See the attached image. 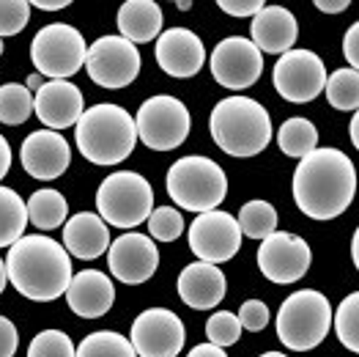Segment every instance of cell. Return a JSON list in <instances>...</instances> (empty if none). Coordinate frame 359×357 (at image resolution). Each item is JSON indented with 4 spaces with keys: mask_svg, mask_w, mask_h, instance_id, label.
Returning a JSON list of instances; mask_svg holds the SVG:
<instances>
[{
    "mask_svg": "<svg viewBox=\"0 0 359 357\" xmlns=\"http://www.w3.org/2000/svg\"><path fill=\"white\" fill-rule=\"evenodd\" d=\"M357 171L340 149H316L294 171V201L310 220H334L351 207Z\"/></svg>",
    "mask_w": 359,
    "mask_h": 357,
    "instance_id": "1",
    "label": "cell"
},
{
    "mask_svg": "<svg viewBox=\"0 0 359 357\" xmlns=\"http://www.w3.org/2000/svg\"><path fill=\"white\" fill-rule=\"evenodd\" d=\"M6 275L11 286L33 302H53L66 294L72 283V256L50 237H20L6 256Z\"/></svg>",
    "mask_w": 359,
    "mask_h": 357,
    "instance_id": "2",
    "label": "cell"
},
{
    "mask_svg": "<svg viewBox=\"0 0 359 357\" xmlns=\"http://www.w3.org/2000/svg\"><path fill=\"white\" fill-rule=\"evenodd\" d=\"M211 138L231 157H255L269 146V110L250 96H225L209 116Z\"/></svg>",
    "mask_w": 359,
    "mask_h": 357,
    "instance_id": "3",
    "label": "cell"
},
{
    "mask_svg": "<svg viewBox=\"0 0 359 357\" xmlns=\"http://www.w3.org/2000/svg\"><path fill=\"white\" fill-rule=\"evenodd\" d=\"M74 141L93 165H118L137 146L135 119L121 105H93L74 124Z\"/></svg>",
    "mask_w": 359,
    "mask_h": 357,
    "instance_id": "4",
    "label": "cell"
},
{
    "mask_svg": "<svg viewBox=\"0 0 359 357\" xmlns=\"http://www.w3.org/2000/svg\"><path fill=\"white\" fill-rule=\"evenodd\" d=\"M168 195L173 198V204L187 212H211L217 209L225 195H228V176L225 171L209 160V157H201V154H189V157H181L170 165L168 176Z\"/></svg>",
    "mask_w": 359,
    "mask_h": 357,
    "instance_id": "5",
    "label": "cell"
},
{
    "mask_svg": "<svg viewBox=\"0 0 359 357\" xmlns=\"http://www.w3.org/2000/svg\"><path fill=\"white\" fill-rule=\"evenodd\" d=\"M332 327V305L327 294L316 289H302L283 299L277 311V338L294 349L310 352L316 349Z\"/></svg>",
    "mask_w": 359,
    "mask_h": 357,
    "instance_id": "6",
    "label": "cell"
},
{
    "mask_svg": "<svg viewBox=\"0 0 359 357\" xmlns=\"http://www.w3.org/2000/svg\"><path fill=\"white\" fill-rule=\"evenodd\" d=\"M154 207V187L135 171H116L96 190L99 217L113 228H137Z\"/></svg>",
    "mask_w": 359,
    "mask_h": 357,
    "instance_id": "7",
    "label": "cell"
},
{
    "mask_svg": "<svg viewBox=\"0 0 359 357\" xmlns=\"http://www.w3.org/2000/svg\"><path fill=\"white\" fill-rule=\"evenodd\" d=\"M86 39L83 33L66 22L44 25L30 41V60L41 77L50 80H69L86 66Z\"/></svg>",
    "mask_w": 359,
    "mask_h": 357,
    "instance_id": "8",
    "label": "cell"
},
{
    "mask_svg": "<svg viewBox=\"0 0 359 357\" xmlns=\"http://www.w3.org/2000/svg\"><path fill=\"white\" fill-rule=\"evenodd\" d=\"M189 110L187 105L170 96V93H156L146 99L135 116L137 141H143L154 151H173L189 135Z\"/></svg>",
    "mask_w": 359,
    "mask_h": 357,
    "instance_id": "9",
    "label": "cell"
},
{
    "mask_svg": "<svg viewBox=\"0 0 359 357\" xmlns=\"http://www.w3.org/2000/svg\"><path fill=\"white\" fill-rule=\"evenodd\" d=\"M140 66H143V60H140L137 47L121 36L96 39L88 47V56H86L88 77L96 86L110 91L126 89L140 74Z\"/></svg>",
    "mask_w": 359,
    "mask_h": 357,
    "instance_id": "10",
    "label": "cell"
},
{
    "mask_svg": "<svg viewBox=\"0 0 359 357\" xmlns=\"http://www.w3.org/2000/svg\"><path fill=\"white\" fill-rule=\"evenodd\" d=\"M271 80L283 99L304 105L321 96L327 86V66L313 50H288L274 63Z\"/></svg>",
    "mask_w": 359,
    "mask_h": 357,
    "instance_id": "11",
    "label": "cell"
},
{
    "mask_svg": "<svg viewBox=\"0 0 359 357\" xmlns=\"http://www.w3.org/2000/svg\"><path fill=\"white\" fill-rule=\"evenodd\" d=\"M189 250L206 264L231 261L241 250V231L236 217L219 209L198 214L195 223L189 226Z\"/></svg>",
    "mask_w": 359,
    "mask_h": 357,
    "instance_id": "12",
    "label": "cell"
},
{
    "mask_svg": "<svg viewBox=\"0 0 359 357\" xmlns=\"http://www.w3.org/2000/svg\"><path fill=\"white\" fill-rule=\"evenodd\" d=\"M261 72H264V56L250 39L228 36L211 53V74L222 89H250L258 83Z\"/></svg>",
    "mask_w": 359,
    "mask_h": 357,
    "instance_id": "13",
    "label": "cell"
},
{
    "mask_svg": "<svg viewBox=\"0 0 359 357\" xmlns=\"http://www.w3.org/2000/svg\"><path fill=\"white\" fill-rule=\"evenodd\" d=\"M184 322L168 308H149L132 325V349L137 357H176L184 349Z\"/></svg>",
    "mask_w": 359,
    "mask_h": 357,
    "instance_id": "14",
    "label": "cell"
},
{
    "mask_svg": "<svg viewBox=\"0 0 359 357\" xmlns=\"http://www.w3.org/2000/svg\"><path fill=\"white\" fill-rule=\"evenodd\" d=\"M310 264H313L310 245L297 234L274 231L266 239H261L258 267L271 283H297L307 275Z\"/></svg>",
    "mask_w": 359,
    "mask_h": 357,
    "instance_id": "15",
    "label": "cell"
},
{
    "mask_svg": "<svg viewBox=\"0 0 359 357\" xmlns=\"http://www.w3.org/2000/svg\"><path fill=\"white\" fill-rule=\"evenodd\" d=\"M107 267L116 280L126 286H140L159 267V250L151 237L129 231L107 247Z\"/></svg>",
    "mask_w": 359,
    "mask_h": 357,
    "instance_id": "16",
    "label": "cell"
},
{
    "mask_svg": "<svg viewBox=\"0 0 359 357\" xmlns=\"http://www.w3.org/2000/svg\"><path fill=\"white\" fill-rule=\"evenodd\" d=\"M156 63L170 77H195L206 63V47L195 30H162L156 39Z\"/></svg>",
    "mask_w": 359,
    "mask_h": 357,
    "instance_id": "17",
    "label": "cell"
},
{
    "mask_svg": "<svg viewBox=\"0 0 359 357\" xmlns=\"http://www.w3.org/2000/svg\"><path fill=\"white\" fill-rule=\"evenodd\" d=\"M22 168L39 181H53L66 174L69 162H72V149L63 141V135L53 129H36L22 141L20 149Z\"/></svg>",
    "mask_w": 359,
    "mask_h": 357,
    "instance_id": "18",
    "label": "cell"
},
{
    "mask_svg": "<svg viewBox=\"0 0 359 357\" xmlns=\"http://www.w3.org/2000/svg\"><path fill=\"white\" fill-rule=\"evenodd\" d=\"M33 113L53 132L74 126L86 113L83 91L69 80H50L33 93Z\"/></svg>",
    "mask_w": 359,
    "mask_h": 357,
    "instance_id": "19",
    "label": "cell"
},
{
    "mask_svg": "<svg viewBox=\"0 0 359 357\" xmlns=\"http://www.w3.org/2000/svg\"><path fill=\"white\" fill-rule=\"evenodd\" d=\"M66 302L83 319H102L116 302L113 280L102 269H83L72 275V283L66 289Z\"/></svg>",
    "mask_w": 359,
    "mask_h": 357,
    "instance_id": "20",
    "label": "cell"
},
{
    "mask_svg": "<svg viewBox=\"0 0 359 357\" xmlns=\"http://www.w3.org/2000/svg\"><path fill=\"white\" fill-rule=\"evenodd\" d=\"M250 41L264 53H274V56H283L288 50H294L297 44V36H299V25H297V17L283 8V6H264L255 17H252V25H250Z\"/></svg>",
    "mask_w": 359,
    "mask_h": 357,
    "instance_id": "21",
    "label": "cell"
},
{
    "mask_svg": "<svg viewBox=\"0 0 359 357\" xmlns=\"http://www.w3.org/2000/svg\"><path fill=\"white\" fill-rule=\"evenodd\" d=\"M228 292V280L217 264L195 261L181 269L179 275V297L192 311H211L217 308Z\"/></svg>",
    "mask_w": 359,
    "mask_h": 357,
    "instance_id": "22",
    "label": "cell"
},
{
    "mask_svg": "<svg viewBox=\"0 0 359 357\" xmlns=\"http://www.w3.org/2000/svg\"><path fill=\"white\" fill-rule=\"evenodd\" d=\"M63 247L74 259L93 261L110 247V228L99 214L80 212V214L69 217L63 226Z\"/></svg>",
    "mask_w": 359,
    "mask_h": 357,
    "instance_id": "23",
    "label": "cell"
},
{
    "mask_svg": "<svg viewBox=\"0 0 359 357\" xmlns=\"http://www.w3.org/2000/svg\"><path fill=\"white\" fill-rule=\"evenodd\" d=\"M162 25H165L162 8H159L154 0H126L118 8L121 39L132 41L135 47L159 39Z\"/></svg>",
    "mask_w": 359,
    "mask_h": 357,
    "instance_id": "24",
    "label": "cell"
},
{
    "mask_svg": "<svg viewBox=\"0 0 359 357\" xmlns=\"http://www.w3.org/2000/svg\"><path fill=\"white\" fill-rule=\"evenodd\" d=\"M25 209H28V220L36 226V228H41V231L60 228L63 220H66V214H69L66 198L60 195L58 190H53V187L36 190V193L28 198Z\"/></svg>",
    "mask_w": 359,
    "mask_h": 357,
    "instance_id": "25",
    "label": "cell"
},
{
    "mask_svg": "<svg viewBox=\"0 0 359 357\" xmlns=\"http://www.w3.org/2000/svg\"><path fill=\"white\" fill-rule=\"evenodd\" d=\"M277 146L285 157L302 160L310 151L318 149V129L313 121L294 116V119L283 121V126L277 129Z\"/></svg>",
    "mask_w": 359,
    "mask_h": 357,
    "instance_id": "26",
    "label": "cell"
},
{
    "mask_svg": "<svg viewBox=\"0 0 359 357\" xmlns=\"http://www.w3.org/2000/svg\"><path fill=\"white\" fill-rule=\"evenodd\" d=\"M28 226V209L20 193L0 184V247H11L25 234Z\"/></svg>",
    "mask_w": 359,
    "mask_h": 357,
    "instance_id": "27",
    "label": "cell"
},
{
    "mask_svg": "<svg viewBox=\"0 0 359 357\" xmlns=\"http://www.w3.org/2000/svg\"><path fill=\"white\" fill-rule=\"evenodd\" d=\"M74 357H137L129 338L113 330H99L83 338L80 346H74Z\"/></svg>",
    "mask_w": 359,
    "mask_h": 357,
    "instance_id": "28",
    "label": "cell"
},
{
    "mask_svg": "<svg viewBox=\"0 0 359 357\" xmlns=\"http://www.w3.org/2000/svg\"><path fill=\"white\" fill-rule=\"evenodd\" d=\"M327 99L334 110L357 113L359 108V72L357 69H337L327 77Z\"/></svg>",
    "mask_w": 359,
    "mask_h": 357,
    "instance_id": "29",
    "label": "cell"
},
{
    "mask_svg": "<svg viewBox=\"0 0 359 357\" xmlns=\"http://www.w3.org/2000/svg\"><path fill=\"white\" fill-rule=\"evenodd\" d=\"M239 231L241 237L266 239L277 231V212L269 201H247L239 212Z\"/></svg>",
    "mask_w": 359,
    "mask_h": 357,
    "instance_id": "30",
    "label": "cell"
},
{
    "mask_svg": "<svg viewBox=\"0 0 359 357\" xmlns=\"http://www.w3.org/2000/svg\"><path fill=\"white\" fill-rule=\"evenodd\" d=\"M33 113V93L20 83L0 86V121L8 126L25 124Z\"/></svg>",
    "mask_w": 359,
    "mask_h": 357,
    "instance_id": "31",
    "label": "cell"
},
{
    "mask_svg": "<svg viewBox=\"0 0 359 357\" xmlns=\"http://www.w3.org/2000/svg\"><path fill=\"white\" fill-rule=\"evenodd\" d=\"M334 332L340 338V344L348 352H359V294H348L337 305V313H332Z\"/></svg>",
    "mask_w": 359,
    "mask_h": 357,
    "instance_id": "32",
    "label": "cell"
},
{
    "mask_svg": "<svg viewBox=\"0 0 359 357\" xmlns=\"http://www.w3.org/2000/svg\"><path fill=\"white\" fill-rule=\"evenodd\" d=\"M149 231L156 242H176L184 234V217L179 209L173 207H156L149 214Z\"/></svg>",
    "mask_w": 359,
    "mask_h": 357,
    "instance_id": "33",
    "label": "cell"
},
{
    "mask_svg": "<svg viewBox=\"0 0 359 357\" xmlns=\"http://www.w3.org/2000/svg\"><path fill=\"white\" fill-rule=\"evenodd\" d=\"M28 357H74V344L60 330H41L30 341Z\"/></svg>",
    "mask_w": 359,
    "mask_h": 357,
    "instance_id": "34",
    "label": "cell"
},
{
    "mask_svg": "<svg viewBox=\"0 0 359 357\" xmlns=\"http://www.w3.org/2000/svg\"><path fill=\"white\" fill-rule=\"evenodd\" d=\"M206 338H209V344L222 346V349L225 346H233L241 338V325L239 319H236V313L217 311L214 316H209V322H206Z\"/></svg>",
    "mask_w": 359,
    "mask_h": 357,
    "instance_id": "35",
    "label": "cell"
},
{
    "mask_svg": "<svg viewBox=\"0 0 359 357\" xmlns=\"http://www.w3.org/2000/svg\"><path fill=\"white\" fill-rule=\"evenodd\" d=\"M30 3L28 0H0V39L17 36L28 25Z\"/></svg>",
    "mask_w": 359,
    "mask_h": 357,
    "instance_id": "36",
    "label": "cell"
},
{
    "mask_svg": "<svg viewBox=\"0 0 359 357\" xmlns=\"http://www.w3.org/2000/svg\"><path fill=\"white\" fill-rule=\"evenodd\" d=\"M239 325L241 330H250V332H261V330L269 325V308L266 302L261 299H247L239 308Z\"/></svg>",
    "mask_w": 359,
    "mask_h": 357,
    "instance_id": "37",
    "label": "cell"
},
{
    "mask_svg": "<svg viewBox=\"0 0 359 357\" xmlns=\"http://www.w3.org/2000/svg\"><path fill=\"white\" fill-rule=\"evenodd\" d=\"M217 6L231 17H255L264 8V0H217Z\"/></svg>",
    "mask_w": 359,
    "mask_h": 357,
    "instance_id": "38",
    "label": "cell"
},
{
    "mask_svg": "<svg viewBox=\"0 0 359 357\" xmlns=\"http://www.w3.org/2000/svg\"><path fill=\"white\" fill-rule=\"evenodd\" d=\"M17 344H20V335H17L14 322L0 316V357H14Z\"/></svg>",
    "mask_w": 359,
    "mask_h": 357,
    "instance_id": "39",
    "label": "cell"
},
{
    "mask_svg": "<svg viewBox=\"0 0 359 357\" xmlns=\"http://www.w3.org/2000/svg\"><path fill=\"white\" fill-rule=\"evenodd\" d=\"M343 56L348 60V69H357V63H359V25L357 22L348 28L346 39H343Z\"/></svg>",
    "mask_w": 359,
    "mask_h": 357,
    "instance_id": "40",
    "label": "cell"
},
{
    "mask_svg": "<svg viewBox=\"0 0 359 357\" xmlns=\"http://www.w3.org/2000/svg\"><path fill=\"white\" fill-rule=\"evenodd\" d=\"M187 357H228L222 346H214V344H198Z\"/></svg>",
    "mask_w": 359,
    "mask_h": 357,
    "instance_id": "41",
    "label": "cell"
},
{
    "mask_svg": "<svg viewBox=\"0 0 359 357\" xmlns=\"http://www.w3.org/2000/svg\"><path fill=\"white\" fill-rule=\"evenodd\" d=\"M316 8H321L324 14H340L348 8V0H316Z\"/></svg>",
    "mask_w": 359,
    "mask_h": 357,
    "instance_id": "42",
    "label": "cell"
},
{
    "mask_svg": "<svg viewBox=\"0 0 359 357\" xmlns=\"http://www.w3.org/2000/svg\"><path fill=\"white\" fill-rule=\"evenodd\" d=\"M72 0H33L30 8H41V11H60V8H69Z\"/></svg>",
    "mask_w": 359,
    "mask_h": 357,
    "instance_id": "43",
    "label": "cell"
},
{
    "mask_svg": "<svg viewBox=\"0 0 359 357\" xmlns=\"http://www.w3.org/2000/svg\"><path fill=\"white\" fill-rule=\"evenodd\" d=\"M8 168H11V146H8V141L0 135V178L8 174Z\"/></svg>",
    "mask_w": 359,
    "mask_h": 357,
    "instance_id": "44",
    "label": "cell"
},
{
    "mask_svg": "<svg viewBox=\"0 0 359 357\" xmlns=\"http://www.w3.org/2000/svg\"><path fill=\"white\" fill-rule=\"evenodd\" d=\"M351 143L359 149V116H357V113L351 116Z\"/></svg>",
    "mask_w": 359,
    "mask_h": 357,
    "instance_id": "45",
    "label": "cell"
},
{
    "mask_svg": "<svg viewBox=\"0 0 359 357\" xmlns=\"http://www.w3.org/2000/svg\"><path fill=\"white\" fill-rule=\"evenodd\" d=\"M351 261L354 267H359V231H354V239H351Z\"/></svg>",
    "mask_w": 359,
    "mask_h": 357,
    "instance_id": "46",
    "label": "cell"
},
{
    "mask_svg": "<svg viewBox=\"0 0 359 357\" xmlns=\"http://www.w3.org/2000/svg\"><path fill=\"white\" fill-rule=\"evenodd\" d=\"M25 89H36V91H39V89H41V74H39V72H36V74H30V77H28V86H25Z\"/></svg>",
    "mask_w": 359,
    "mask_h": 357,
    "instance_id": "47",
    "label": "cell"
},
{
    "mask_svg": "<svg viewBox=\"0 0 359 357\" xmlns=\"http://www.w3.org/2000/svg\"><path fill=\"white\" fill-rule=\"evenodd\" d=\"M6 283H8V275H6V261L0 259V294H3V289H6Z\"/></svg>",
    "mask_w": 359,
    "mask_h": 357,
    "instance_id": "48",
    "label": "cell"
},
{
    "mask_svg": "<svg viewBox=\"0 0 359 357\" xmlns=\"http://www.w3.org/2000/svg\"><path fill=\"white\" fill-rule=\"evenodd\" d=\"M261 357H288V355H283V352H264Z\"/></svg>",
    "mask_w": 359,
    "mask_h": 357,
    "instance_id": "49",
    "label": "cell"
},
{
    "mask_svg": "<svg viewBox=\"0 0 359 357\" xmlns=\"http://www.w3.org/2000/svg\"><path fill=\"white\" fill-rule=\"evenodd\" d=\"M0 56H3V39H0Z\"/></svg>",
    "mask_w": 359,
    "mask_h": 357,
    "instance_id": "50",
    "label": "cell"
}]
</instances>
